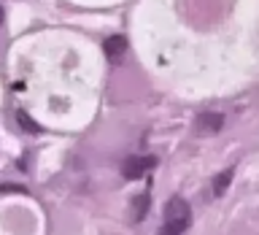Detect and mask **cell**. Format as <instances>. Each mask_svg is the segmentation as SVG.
I'll return each instance as SVG.
<instances>
[{
	"mask_svg": "<svg viewBox=\"0 0 259 235\" xmlns=\"http://www.w3.org/2000/svg\"><path fill=\"white\" fill-rule=\"evenodd\" d=\"M222 125H224V116L219 111H205V113L197 116V130L200 133H219Z\"/></svg>",
	"mask_w": 259,
	"mask_h": 235,
	"instance_id": "3957f363",
	"label": "cell"
},
{
	"mask_svg": "<svg viewBox=\"0 0 259 235\" xmlns=\"http://www.w3.org/2000/svg\"><path fill=\"white\" fill-rule=\"evenodd\" d=\"M232 176H235V168H227V170H222V173L213 178V194H216V198H222V194L230 189Z\"/></svg>",
	"mask_w": 259,
	"mask_h": 235,
	"instance_id": "5b68a950",
	"label": "cell"
},
{
	"mask_svg": "<svg viewBox=\"0 0 259 235\" xmlns=\"http://www.w3.org/2000/svg\"><path fill=\"white\" fill-rule=\"evenodd\" d=\"M159 235H181V232H178V230H173V227H162V230H159Z\"/></svg>",
	"mask_w": 259,
	"mask_h": 235,
	"instance_id": "9c48e42d",
	"label": "cell"
},
{
	"mask_svg": "<svg viewBox=\"0 0 259 235\" xmlns=\"http://www.w3.org/2000/svg\"><path fill=\"white\" fill-rule=\"evenodd\" d=\"M189 219H192V211H189V203L184 198H170L167 206H165V224L173 227V230L184 232L189 227Z\"/></svg>",
	"mask_w": 259,
	"mask_h": 235,
	"instance_id": "6da1fadb",
	"label": "cell"
},
{
	"mask_svg": "<svg viewBox=\"0 0 259 235\" xmlns=\"http://www.w3.org/2000/svg\"><path fill=\"white\" fill-rule=\"evenodd\" d=\"M154 165H157V157H127L124 165H121V176L130 178V181H135V178L149 173Z\"/></svg>",
	"mask_w": 259,
	"mask_h": 235,
	"instance_id": "7a4b0ae2",
	"label": "cell"
},
{
	"mask_svg": "<svg viewBox=\"0 0 259 235\" xmlns=\"http://www.w3.org/2000/svg\"><path fill=\"white\" fill-rule=\"evenodd\" d=\"M133 219H135V222H143V216H146V208H149V194H138V198L133 200Z\"/></svg>",
	"mask_w": 259,
	"mask_h": 235,
	"instance_id": "8992f818",
	"label": "cell"
},
{
	"mask_svg": "<svg viewBox=\"0 0 259 235\" xmlns=\"http://www.w3.org/2000/svg\"><path fill=\"white\" fill-rule=\"evenodd\" d=\"M16 122H19V127H22V130H27V133H40V125L30 119V113L19 111V113H16Z\"/></svg>",
	"mask_w": 259,
	"mask_h": 235,
	"instance_id": "52a82bcc",
	"label": "cell"
},
{
	"mask_svg": "<svg viewBox=\"0 0 259 235\" xmlns=\"http://www.w3.org/2000/svg\"><path fill=\"white\" fill-rule=\"evenodd\" d=\"M0 192H27V189H24V186L22 184H6V186H0Z\"/></svg>",
	"mask_w": 259,
	"mask_h": 235,
	"instance_id": "ba28073f",
	"label": "cell"
},
{
	"mask_svg": "<svg viewBox=\"0 0 259 235\" xmlns=\"http://www.w3.org/2000/svg\"><path fill=\"white\" fill-rule=\"evenodd\" d=\"M0 22H3V8H0Z\"/></svg>",
	"mask_w": 259,
	"mask_h": 235,
	"instance_id": "30bf717a",
	"label": "cell"
},
{
	"mask_svg": "<svg viewBox=\"0 0 259 235\" xmlns=\"http://www.w3.org/2000/svg\"><path fill=\"white\" fill-rule=\"evenodd\" d=\"M124 52H127V38L124 35H111L105 41V54H108L111 60H119Z\"/></svg>",
	"mask_w": 259,
	"mask_h": 235,
	"instance_id": "277c9868",
	"label": "cell"
}]
</instances>
